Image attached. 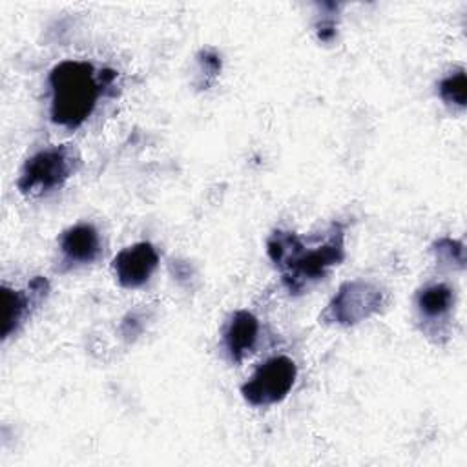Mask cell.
<instances>
[{
	"instance_id": "4",
	"label": "cell",
	"mask_w": 467,
	"mask_h": 467,
	"mask_svg": "<svg viewBox=\"0 0 467 467\" xmlns=\"http://www.w3.org/2000/svg\"><path fill=\"white\" fill-rule=\"evenodd\" d=\"M383 301L385 294L376 283L367 279L345 281L332 296L319 319L330 325L352 327L379 312Z\"/></svg>"
},
{
	"instance_id": "10",
	"label": "cell",
	"mask_w": 467,
	"mask_h": 467,
	"mask_svg": "<svg viewBox=\"0 0 467 467\" xmlns=\"http://www.w3.org/2000/svg\"><path fill=\"white\" fill-rule=\"evenodd\" d=\"M454 305V292L445 283H431L416 294L420 319L427 325L441 323L449 317Z\"/></svg>"
},
{
	"instance_id": "12",
	"label": "cell",
	"mask_w": 467,
	"mask_h": 467,
	"mask_svg": "<svg viewBox=\"0 0 467 467\" xmlns=\"http://www.w3.org/2000/svg\"><path fill=\"white\" fill-rule=\"evenodd\" d=\"M432 252L436 255V261L441 265L463 268L465 265V250L463 244L451 237H441L432 244Z\"/></svg>"
},
{
	"instance_id": "8",
	"label": "cell",
	"mask_w": 467,
	"mask_h": 467,
	"mask_svg": "<svg viewBox=\"0 0 467 467\" xmlns=\"http://www.w3.org/2000/svg\"><path fill=\"white\" fill-rule=\"evenodd\" d=\"M58 250L62 263L67 268L91 265L100 255V237L93 224L78 223L64 230L58 237Z\"/></svg>"
},
{
	"instance_id": "5",
	"label": "cell",
	"mask_w": 467,
	"mask_h": 467,
	"mask_svg": "<svg viewBox=\"0 0 467 467\" xmlns=\"http://www.w3.org/2000/svg\"><path fill=\"white\" fill-rule=\"evenodd\" d=\"M297 378L294 359L274 356L263 361L254 374L241 385L243 398L254 407H266L283 401Z\"/></svg>"
},
{
	"instance_id": "11",
	"label": "cell",
	"mask_w": 467,
	"mask_h": 467,
	"mask_svg": "<svg viewBox=\"0 0 467 467\" xmlns=\"http://www.w3.org/2000/svg\"><path fill=\"white\" fill-rule=\"evenodd\" d=\"M467 80H465V69L458 67L456 71H451L447 77H443L438 84V93L443 102L452 104L460 109L465 108L467 102Z\"/></svg>"
},
{
	"instance_id": "6",
	"label": "cell",
	"mask_w": 467,
	"mask_h": 467,
	"mask_svg": "<svg viewBox=\"0 0 467 467\" xmlns=\"http://www.w3.org/2000/svg\"><path fill=\"white\" fill-rule=\"evenodd\" d=\"M49 294V281L42 275L33 277L27 283L26 290H15L2 286V303H4V323H2V339H7L15 334L20 325L31 316V310L36 308Z\"/></svg>"
},
{
	"instance_id": "13",
	"label": "cell",
	"mask_w": 467,
	"mask_h": 467,
	"mask_svg": "<svg viewBox=\"0 0 467 467\" xmlns=\"http://www.w3.org/2000/svg\"><path fill=\"white\" fill-rule=\"evenodd\" d=\"M317 38L323 42H330L336 36V20L332 15H323L316 24Z\"/></svg>"
},
{
	"instance_id": "9",
	"label": "cell",
	"mask_w": 467,
	"mask_h": 467,
	"mask_svg": "<svg viewBox=\"0 0 467 467\" xmlns=\"http://www.w3.org/2000/svg\"><path fill=\"white\" fill-rule=\"evenodd\" d=\"M259 336V319L250 310H235L223 328V347L232 363H241L254 350Z\"/></svg>"
},
{
	"instance_id": "2",
	"label": "cell",
	"mask_w": 467,
	"mask_h": 467,
	"mask_svg": "<svg viewBox=\"0 0 467 467\" xmlns=\"http://www.w3.org/2000/svg\"><path fill=\"white\" fill-rule=\"evenodd\" d=\"M115 71H95L89 62L84 60H62L47 77L51 99L49 117L55 124L75 130L95 109L99 97L111 86Z\"/></svg>"
},
{
	"instance_id": "7",
	"label": "cell",
	"mask_w": 467,
	"mask_h": 467,
	"mask_svg": "<svg viewBox=\"0 0 467 467\" xmlns=\"http://www.w3.org/2000/svg\"><path fill=\"white\" fill-rule=\"evenodd\" d=\"M159 265V254L151 243L140 241L122 248L111 263L115 279L124 288L142 286Z\"/></svg>"
},
{
	"instance_id": "3",
	"label": "cell",
	"mask_w": 467,
	"mask_h": 467,
	"mask_svg": "<svg viewBox=\"0 0 467 467\" xmlns=\"http://www.w3.org/2000/svg\"><path fill=\"white\" fill-rule=\"evenodd\" d=\"M80 155L73 144L44 148L33 153L22 166L16 188L26 197H42L64 186L78 170Z\"/></svg>"
},
{
	"instance_id": "1",
	"label": "cell",
	"mask_w": 467,
	"mask_h": 467,
	"mask_svg": "<svg viewBox=\"0 0 467 467\" xmlns=\"http://www.w3.org/2000/svg\"><path fill=\"white\" fill-rule=\"evenodd\" d=\"M266 254L281 272L283 285L290 294H303L325 277L330 266L345 259V230L332 223L321 235L306 241L290 230H274L266 241Z\"/></svg>"
}]
</instances>
